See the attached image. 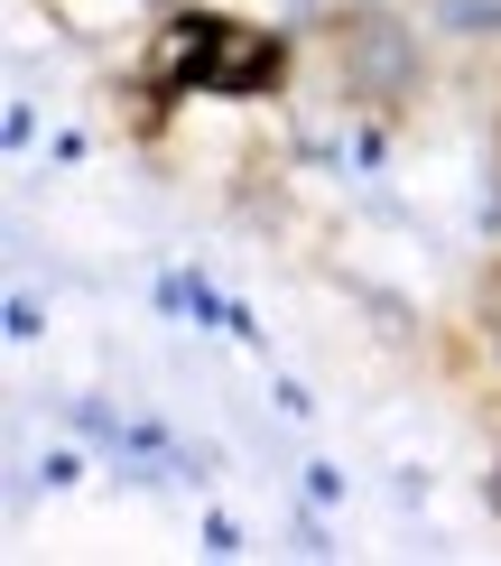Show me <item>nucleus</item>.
<instances>
[{
    "label": "nucleus",
    "instance_id": "423d86ee",
    "mask_svg": "<svg viewBox=\"0 0 501 566\" xmlns=\"http://www.w3.org/2000/svg\"><path fill=\"white\" fill-rule=\"evenodd\" d=\"M149 10H186V0H149Z\"/></svg>",
    "mask_w": 501,
    "mask_h": 566
},
{
    "label": "nucleus",
    "instance_id": "20e7f679",
    "mask_svg": "<svg viewBox=\"0 0 501 566\" xmlns=\"http://www.w3.org/2000/svg\"><path fill=\"white\" fill-rule=\"evenodd\" d=\"M427 19L446 38H501V0H427Z\"/></svg>",
    "mask_w": 501,
    "mask_h": 566
},
{
    "label": "nucleus",
    "instance_id": "f03ea898",
    "mask_svg": "<svg viewBox=\"0 0 501 566\" xmlns=\"http://www.w3.org/2000/svg\"><path fill=\"white\" fill-rule=\"evenodd\" d=\"M334 75H344V93L372 122H399L427 93V46L390 0H344L334 10Z\"/></svg>",
    "mask_w": 501,
    "mask_h": 566
},
{
    "label": "nucleus",
    "instance_id": "7ed1b4c3",
    "mask_svg": "<svg viewBox=\"0 0 501 566\" xmlns=\"http://www.w3.org/2000/svg\"><path fill=\"white\" fill-rule=\"evenodd\" d=\"M46 19H56L65 38H122V29H149V0H46Z\"/></svg>",
    "mask_w": 501,
    "mask_h": 566
},
{
    "label": "nucleus",
    "instance_id": "39448f33",
    "mask_svg": "<svg viewBox=\"0 0 501 566\" xmlns=\"http://www.w3.org/2000/svg\"><path fill=\"white\" fill-rule=\"evenodd\" d=\"M298 492H306L316 511H334V502H344V474H334V464H306V474H298Z\"/></svg>",
    "mask_w": 501,
    "mask_h": 566
},
{
    "label": "nucleus",
    "instance_id": "0eeeda50",
    "mask_svg": "<svg viewBox=\"0 0 501 566\" xmlns=\"http://www.w3.org/2000/svg\"><path fill=\"white\" fill-rule=\"evenodd\" d=\"M492 511H501V474H492Z\"/></svg>",
    "mask_w": 501,
    "mask_h": 566
},
{
    "label": "nucleus",
    "instance_id": "f257e3e1",
    "mask_svg": "<svg viewBox=\"0 0 501 566\" xmlns=\"http://www.w3.org/2000/svg\"><path fill=\"white\" fill-rule=\"evenodd\" d=\"M139 75L186 93V103H196V93L205 103H270V93L298 75V46H289V29H270V19H232V10L186 0V10L149 19Z\"/></svg>",
    "mask_w": 501,
    "mask_h": 566
}]
</instances>
